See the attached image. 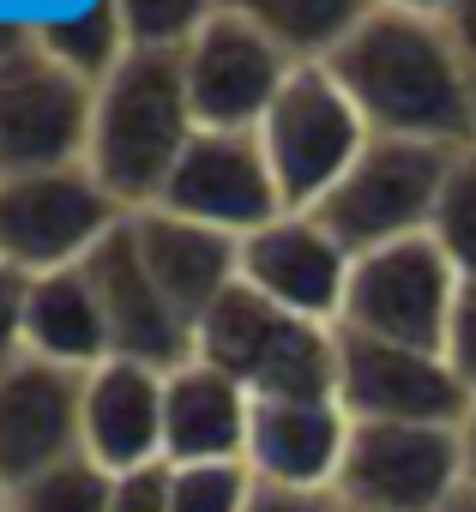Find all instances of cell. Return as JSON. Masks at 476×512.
I'll use <instances>...</instances> for the list:
<instances>
[{
	"mask_svg": "<svg viewBox=\"0 0 476 512\" xmlns=\"http://www.w3.org/2000/svg\"><path fill=\"white\" fill-rule=\"evenodd\" d=\"M37 37V25H19V19H0V67H7L13 55H25Z\"/></svg>",
	"mask_w": 476,
	"mask_h": 512,
	"instance_id": "1f68e13d",
	"label": "cell"
},
{
	"mask_svg": "<svg viewBox=\"0 0 476 512\" xmlns=\"http://www.w3.org/2000/svg\"><path fill=\"white\" fill-rule=\"evenodd\" d=\"M223 7L260 25L296 67H326L368 25L380 0H223Z\"/></svg>",
	"mask_w": 476,
	"mask_h": 512,
	"instance_id": "44dd1931",
	"label": "cell"
},
{
	"mask_svg": "<svg viewBox=\"0 0 476 512\" xmlns=\"http://www.w3.org/2000/svg\"><path fill=\"white\" fill-rule=\"evenodd\" d=\"M446 31H452L458 55H464V61H470V73H476V0H452V13H446Z\"/></svg>",
	"mask_w": 476,
	"mask_h": 512,
	"instance_id": "4dcf8cb0",
	"label": "cell"
},
{
	"mask_svg": "<svg viewBox=\"0 0 476 512\" xmlns=\"http://www.w3.org/2000/svg\"><path fill=\"white\" fill-rule=\"evenodd\" d=\"M428 241L446 253V266L458 272V284L476 290V145L458 151V163H452V175H446V187H440Z\"/></svg>",
	"mask_w": 476,
	"mask_h": 512,
	"instance_id": "cb8c5ba5",
	"label": "cell"
},
{
	"mask_svg": "<svg viewBox=\"0 0 476 512\" xmlns=\"http://www.w3.org/2000/svg\"><path fill=\"white\" fill-rule=\"evenodd\" d=\"M290 73L296 61L229 7H217V19L181 49V79L199 127H260Z\"/></svg>",
	"mask_w": 476,
	"mask_h": 512,
	"instance_id": "4fadbf2b",
	"label": "cell"
},
{
	"mask_svg": "<svg viewBox=\"0 0 476 512\" xmlns=\"http://www.w3.org/2000/svg\"><path fill=\"white\" fill-rule=\"evenodd\" d=\"M464 434L440 422H350L332 500L356 512H440L464 488Z\"/></svg>",
	"mask_w": 476,
	"mask_h": 512,
	"instance_id": "52a82bcc",
	"label": "cell"
},
{
	"mask_svg": "<svg viewBox=\"0 0 476 512\" xmlns=\"http://www.w3.org/2000/svg\"><path fill=\"white\" fill-rule=\"evenodd\" d=\"M133 229V247L151 272V284L169 296V308L199 332V320L242 284V235H223L211 223H193V217H175L163 205L151 211H133L127 217Z\"/></svg>",
	"mask_w": 476,
	"mask_h": 512,
	"instance_id": "2e32d148",
	"label": "cell"
},
{
	"mask_svg": "<svg viewBox=\"0 0 476 512\" xmlns=\"http://www.w3.org/2000/svg\"><path fill=\"white\" fill-rule=\"evenodd\" d=\"M157 205L175 217L211 223L223 235H254L260 223L290 211L278 193V175L266 163L260 127H199Z\"/></svg>",
	"mask_w": 476,
	"mask_h": 512,
	"instance_id": "9c48e42d",
	"label": "cell"
},
{
	"mask_svg": "<svg viewBox=\"0 0 476 512\" xmlns=\"http://www.w3.org/2000/svg\"><path fill=\"white\" fill-rule=\"evenodd\" d=\"M91 85L55 67L37 37L0 67V175L73 169L91 145Z\"/></svg>",
	"mask_w": 476,
	"mask_h": 512,
	"instance_id": "30bf717a",
	"label": "cell"
},
{
	"mask_svg": "<svg viewBox=\"0 0 476 512\" xmlns=\"http://www.w3.org/2000/svg\"><path fill=\"white\" fill-rule=\"evenodd\" d=\"M440 512H476V482H464V488H458V494H452Z\"/></svg>",
	"mask_w": 476,
	"mask_h": 512,
	"instance_id": "e575fe53",
	"label": "cell"
},
{
	"mask_svg": "<svg viewBox=\"0 0 476 512\" xmlns=\"http://www.w3.org/2000/svg\"><path fill=\"white\" fill-rule=\"evenodd\" d=\"M248 464H169V512H248Z\"/></svg>",
	"mask_w": 476,
	"mask_h": 512,
	"instance_id": "484cf974",
	"label": "cell"
},
{
	"mask_svg": "<svg viewBox=\"0 0 476 512\" xmlns=\"http://www.w3.org/2000/svg\"><path fill=\"white\" fill-rule=\"evenodd\" d=\"M25 302H31V278L0 260V368L25 356Z\"/></svg>",
	"mask_w": 476,
	"mask_h": 512,
	"instance_id": "83f0119b",
	"label": "cell"
},
{
	"mask_svg": "<svg viewBox=\"0 0 476 512\" xmlns=\"http://www.w3.org/2000/svg\"><path fill=\"white\" fill-rule=\"evenodd\" d=\"M254 392L205 356L163 374V464H248Z\"/></svg>",
	"mask_w": 476,
	"mask_h": 512,
	"instance_id": "d6986e66",
	"label": "cell"
},
{
	"mask_svg": "<svg viewBox=\"0 0 476 512\" xmlns=\"http://www.w3.org/2000/svg\"><path fill=\"white\" fill-rule=\"evenodd\" d=\"M326 67L362 109L368 133L422 139L446 151L476 145V73L458 55L446 19L374 7L368 25Z\"/></svg>",
	"mask_w": 476,
	"mask_h": 512,
	"instance_id": "6da1fadb",
	"label": "cell"
},
{
	"mask_svg": "<svg viewBox=\"0 0 476 512\" xmlns=\"http://www.w3.org/2000/svg\"><path fill=\"white\" fill-rule=\"evenodd\" d=\"M458 434H464V476L476 482V410L464 416V428H458Z\"/></svg>",
	"mask_w": 476,
	"mask_h": 512,
	"instance_id": "836d02e7",
	"label": "cell"
},
{
	"mask_svg": "<svg viewBox=\"0 0 476 512\" xmlns=\"http://www.w3.org/2000/svg\"><path fill=\"white\" fill-rule=\"evenodd\" d=\"M91 272V290L103 302V320H109V350L127 356V362H145V368H181L193 362V326L169 308V296L151 284L139 247H133V229L127 217L103 235V247L85 260Z\"/></svg>",
	"mask_w": 476,
	"mask_h": 512,
	"instance_id": "5bb4252c",
	"label": "cell"
},
{
	"mask_svg": "<svg viewBox=\"0 0 476 512\" xmlns=\"http://www.w3.org/2000/svg\"><path fill=\"white\" fill-rule=\"evenodd\" d=\"M350 446V410L338 398H254L248 470L278 488L332 494Z\"/></svg>",
	"mask_w": 476,
	"mask_h": 512,
	"instance_id": "ac0fdd59",
	"label": "cell"
},
{
	"mask_svg": "<svg viewBox=\"0 0 476 512\" xmlns=\"http://www.w3.org/2000/svg\"><path fill=\"white\" fill-rule=\"evenodd\" d=\"M452 163H458V151H446V145L374 133L362 145V157L344 169V181L320 199V217L332 223V235L350 253H374V247L428 235Z\"/></svg>",
	"mask_w": 476,
	"mask_h": 512,
	"instance_id": "277c9868",
	"label": "cell"
},
{
	"mask_svg": "<svg viewBox=\"0 0 476 512\" xmlns=\"http://www.w3.org/2000/svg\"><path fill=\"white\" fill-rule=\"evenodd\" d=\"M338 404L350 422H440L464 428L470 398L440 350H410L338 326Z\"/></svg>",
	"mask_w": 476,
	"mask_h": 512,
	"instance_id": "7c38bea8",
	"label": "cell"
},
{
	"mask_svg": "<svg viewBox=\"0 0 476 512\" xmlns=\"http://www.w3.org/2000/svg\"><path fill=\"white\" fill-rule=\"evenodd\" d=\"M248 512H338V500L332 494H314V488H278V482H260L254 476Z\"/></svg>",
	"mask_w": 476,
	"mask_h": 512,
	"instance_id": "f546056e",
	"label": "cell"
},
{
	"mask_svg": "<svg viewBox=\"0 0 476 512\" xmlns=\"http://www.w3.org/2000/svg\"><path fill=\"white\" fill-rule=\"evenodd\" d=\"M115 500V476L103 464H91L85 452L25 476L13 494H7V512H109Z\"/></svg>",
	"mask_w": 476,
	"mask_h": 512,
	"instance_id": "603a6c76",
	"label": "cell"
},
{
	"mask_svg": "<svg viewBox=\"0 0 476 512\" xmlns=\"http://www.w3.org/2000/svg\"><path fill=\"white\" fill-rule=\"evenodd\" d=\"M217 7L223 0H115L133 49H151V55H181L217 19Z\"/></svg>",
	"mask_w": 476,
	"mask_h": 512,
	"instance_id": "d4e9b609",
	"label": "cell"
},
{
	"mask_svg": "<svg viewBox=\"0 0 476 512\" xmlns=\"http://www.w3.org/2000/svg\"><path fill=\"white\" fill-rule=\"evenodd\" d=\"M458 272L446 266V253L428 235L356 253L350 296H344V332L410 344V350H440L452 308H458Z\"/></svg>",
	"mask_w": 476,
	"mask_h": 512,
	"instance_id": "ba28073f",
	"label": "cell"
},
{
	"mask_svg": "<svg viewBox=\"0 0 476 512\" xmlns=\"http://www.w3.org/2000/svg\"><path fill=\"white\" fill-rule=\"evenodd\" d=\"M193 133H199V121H193V103H187L181 55L133 49L121 61V73L103 79L97 97H91L85 169L133 217V211H151L163 199V187H169Z\"/></svg>",
	"mask_w": 476,
	"mask_h": 512,
	"instance_id": "7a4b0ae2",
	"label": "cell"
},
{
	"mask_svg": "<svg viewBox=\"0 0 476 512\" xmlns=\"http://www.w3.org/2000/svg\"><path fill=\"white\" fill-rule=\"evenodd\" d=\"M25 356L55 362V368H73V374H91V368H103V362L115 356V350H109V320H103V302H97L85 266L31 278V302H25Z\"/></svg>",
	"mask_w": 476,
	"mask_h": 512,
	"instance_id": "ffe728a7",
	"label": "cell"
},
{
	"mask_svg": "<svg viewBox=\"0 0 476 512\" xmlns=\"http://www.w3.org/2000/svg\"><path fill=\"white\" fill-rule=\"evenodd\" d=\"M368 139L374 133L332 67H296L260 121V145L290 211H320V199L344 181Z\"/></svg>",
	"mask_w": 476,
	"mask_h": 512,
	"instance_id": "5b68a950",
	"label": "cell"
},
{
	"mask_svg": "<svg viewBox=\"0 0 476 512\" xmlns=\"http://www.w3.org/2000/svg\"><path fill=\"white\" fill-rule=\"evenodd\" d=\"M338 512H356V506H344V500H338Z\"/></svg>",
	"mask_w": 476,
	"mask_h": 512,
	"instance_id": "8d00e7d4",
	"label": "cell"
},
{
	"mask_svg": "<svg viewBox=\"0 0 476 512\" xmlns=\"http://www.w3.org/2000/svg\"><path fill=\"white\" fill-rule=\"evenodd\" d=\"M79 452L109 476L163 464V368L127 356L91 368L79 398Z\"/></svg>",
	"mask_w": 476,
	"mask_h": 512,
	"instance_id": "e0dca14e",
	"label": "cell"
},
{
	"mask_svg": "<svg viewBox=\"0 0 476 512\" xmlns=\"http://www.w3.org/2000/svg\"><path fill=\"white\" fill-rule=\"evenodd\" d=\"M350 272H356V253L332 235L320 211H284L254 235H242V284L296 320L338 326Z\"/></svg>",
	"mask_w": 476,
	"mask_h": 512,
	"instance_id": "8fae6325",
	"label": "cell"
},
{
	"mask_svg": "<svg viewBox=\"0 0 476 512\" xmlns=\"http://www.w3.org/2000/svg\"><path fill=\"white\" fill-rule=\"evenodd\" d=\"M440 356H446V368L458 374V386H464V398L476 410V290H458V308H452Z\"/></svg>",
	"mask_w": 476,
	"mask_h": 512,
	"instance_id": "4316f807",
	"label": "cell"
},
{
	"mask_svg": "<svg viewBox=\"0 0 476 512\" xmlns=\"http://www.w3.org/2000/svg\"><path fill=\"white\" fill-rule=\"evenodd\" d=\"M37 49H43L55 67H67L73 79H85V85L97 91L103 79L121 73V61L133 55V37H127V25H121V13H115V0H85L79 13L37 25Z\"/></svg>",
	"mask_w": 476,
	"mask_h": 512,
	"instance_id": "7402d4cb",
	"label": "cell"
},
{
	"mask_svg": "<svg viewBox=\"0 0 476 512\" xmlns=\"http://www.w3.org/2000/svg\"><path fill=\"white\" fill-rule=\"evenodd\" d=\"M380 7H398V13H422V19H446L452 0H380Z\"/></svg>",
	"mask_w": 476,
	"mask_h": 512,
	"instance_id": "d6a6232c",
	"label": "cell"
},
{
	"mask_svg": "<svg viewBox=\"0 0 476 512\" xmlns=\"http://www.w3.org/2000/svg\"><path fill=\"white\" fill-rule=\"evenodd\" d=\"M121 217L127 211L103 193V181L85 163L0 175V260L19 266L25 278L85 266Z\"/></svg>",
	"mask_w": 476,
	"mask_h": 512,
	"instance_id": "8992f818",
	"label": "cell"
},
{
	"mask_svg": "<svg viewBox=\"0 0 476 512\" xmlns=\"http://www.w3.org/2000/svg\"><path fill=\"white\" fill-rule=\"evenodd\" d=\"M193 356L242 380L254 398H338V326L296 320L248 284L199 320Z\"/></svg>",
	"mask_w": 476,
	"mask_h": 512,
	"instance_id": "3957f363",
	"label": "cell"
},
{
	"mask_svg": "<svg viewBox=\"0 0 476 512\" xmlns=\"http://www.w3.org/2000/svg\"><path fill=\"white\" fill-rule=\"evenodd\" d=\"M109 512H169V464H151V470H127L115 476V500Z\"/></svg>",
	"mask_w": 476,
	"mask_h": 512,
	"instance_id": "f1b7e54d",
	"label": "cell"
},
{
	"mask_svg": "<svg viewBox=\"0 0 476 512\" xmlns=\"http://www.w3.org/2000/svg\"><path fill=\"white\" fill-rule=\"evenodd\" d=\"M7 494H13V488H7V476H0V512H7Z\"/></svg>",
	"mask_w": 476,
	"mask_h": 512,
	"instance_id": "d590c367",
	"label": "cell"
},
{
	"mask_svg": "<svg viewBox=\"0 0 476 512\" xmlns=\"http://www.w3.org/2000/svg\"><path fill=\"white\" fill-rule=\"evenodd\" d=\"M79 398L85 374L73 368L37 356H13L0 368V476L7 488L79 452Z\"/></svg>",
	"mask_w": 476,
	"mask_h": 512,
	"instance_id": "9a60e30c",
	"label": "cell"
}]
</instances>
